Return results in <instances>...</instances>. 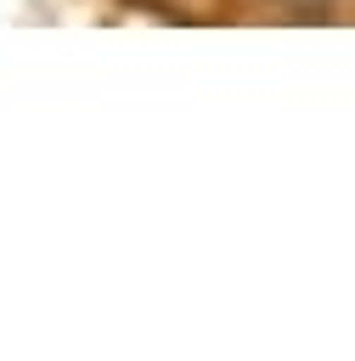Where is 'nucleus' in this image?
Masks as SVG:
<instances>
[{
	"instance_id": "nucleus-1",
	"label": "nucleus",
	"mask_w": 355,
	"mask_h": 361,
	"mask_svg": "<svg viewBox=\"0 0 355 361\" xmlns=\"http://www.w3.org/2000/svg\"><path fill=\"white\" fill-rule=\"evenodd\" d=\"M282 6H287V11H321L327 0H282Z\"/></svg>"
}]
</instances>
